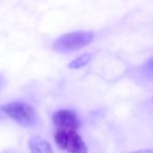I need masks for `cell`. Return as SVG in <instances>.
<instances>
[{
	"instance_id": "obj_1",
	"label": "cell",
	"mask_w": 153,
	"mask_h": 153,
	"mask_svg": "<svg viewBox=\"0 0 153 153\" xmlns=\"http://www.w3.org/2000/svg\"><path fill=\"white\" fill-rule=\"evenodd\" d=\"M6 116L23 127H34L38 124V115L31 105L23 101H13L2 106Z\"/></svg>"
},
{
	"instance_id": "obj_2",
	"label": "cell",
	"mask_w": 153,
	"mask_h": 153,
	"mask_svg": "<svg viewBox=\"0 0 153 153\" xmlns=\"http://www.w3.org/2000/svg\"><path fill=\"white\" fill-rule=\"evenodd\" d=\"M94 39L93 32L89 31H78L71 32L59 36L54 43L53 48L59 52H72L75 50H79L82 47L89 45Z\"/></svg>"
},
{
	"instance_id": "obj_3",
	"label": "cell",
	"mask_w": 153,
	"mask_h": 153,
	"mask_svg": "<svg viewBox=\"0 0 153 153\" xmlns=\"http://www.w3.org/2000/svg\"><path fill=\"white\" fill-rule=\"evenodd\" d=\"M54 141L62 150L68 153H88L85 141L75 130H57Z\"/></svg>"
},
{
	"instance_id": "obj_4",
	"label": "cell",
	"mask_w": 153,
	"mask_h": 153,
	"mask_svg": "<svg viewBox=\"0 0 153 153\" xmlns=\"http://www.w3.org/2000/svg\"><path fill=\"white\" fill-rule=\"evenodd\" d=\"M52 122L59 130H75L80 127V120L77 114L71 109H61L54 113Z\"/></svg>"
},
{
	"instance_id": "obj_5",
	"label": "cell",
	"mask_w": 153,
	"mask_h": 153,
	"mask_svg": "<svg viewBox=\"0 0 153 153\" xmlns=\"http://www.w3.org/2000/svg\"><path fill=\"white\" fill-rule=\"evenodd\" d=\"M28 147L31 153H53L50 144L40 135H32L28 141Z\"/></svg>"
},
{
	"instance_id": "obj_6",
	"label": "cell",
	"mask_w": 153,
	"mask_h": 153,
	"mask_svg": "<svg viewBox=\"0 0 153 153\" xmlns=\"http://www.w3.org/2000/svg\"><path fill=\"white\" fill-rule=\"evenodd\" d=\"M91 57H92L91 53H85V54H82L81 56L77 57V59H75L74 61L71 62L70 64H69V68H71V69L81 68V67L85 66V65L90 62Z\"/></svg>"
},
{
	"instance_id": "obj_7",
	"label": "cell",
	"mask_w": 153,
	"mask_h": 153,
	"mask_svg": "<svg viewBox=\"0 0 153 153\" xmlns=\"http://www.w3.org/2000/svg\"><path fill=\"white\" fill-rule=\"evenodd\" d=\"M131 153H153V150H140V151H133Z\"/></svg>"
},
{
	"instance_id": "obj_8",
	"label": "cell",
	"mask_w": 153,
	"mask_h": 153,
	"mask_svg": "<svg viewBox=\"0 0 153 153\" xmlns=\"http://www.w3.org/2000/svg\"><path fill=\"white\" fill-rule=\"evenodd\" d=\"M147 66H148V68L150 69V70H152L153 71V57L151 59H150L149 62H147Z\"/></svg>"
},
{
	"instance_id": "obj_9",
	"label": "cell",
	"mask_w": 153,
	"mask_h": 153,
	"mask_svg": "<svg viewBox=\"0 0 153 153\" xmlns=\"http://www.w3.org/2000/svg\"><path fill=\"white\" fill-rule=\"evenodd\" d=\"M1 87H2V78L0 77V89H1Z\"/></svg>"
}]
</instances>
